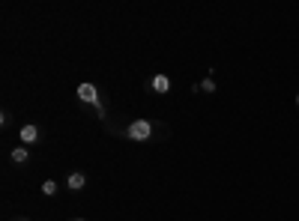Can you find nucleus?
Here are the masks:
<instances>
[{
	"instance_id": "obj_4",
	"label": "nucleus",
	"mask_w": 299,
	"mask_h": 221,
	"mask_svg": "<svg viewBox=\"0 0 299 221\" xmlns=\"http://www.w3.org/2000/svg\"><path fill=\"white\" fill-rule=\"evenodd\" d=\"M150 87H153V93L165 96V93H170V78H167L165 72H159V75L150 78Z\"/></svg>"
},
{
	"instance_id": "obj_5",
	"label": "nucleus",
	"mask_w": 299,
	"mask_h": 221,
	"mask_svg": "<svg viewBox=\"0 0 299 221\" xmlns=\"http://www.w3.org/2000/svg\"><path fill=\"white\" fill-rule=\"evenodd\" d=\"M84 186H87V176H84L81 170H72V173L66 176V189L69 191H81Z\"/></svg>"
},
{
	"instance_id": "obj_10",
	"label": "nucleus",
	"mask_w": 299,
	"mask_h": 221,
	"mask_svg": "<svg viewBox=\"0 0 299 221\" xmlns=\"http://www.w3.org/2000/svg\"><path fill=\"white\" fill-rule=\"evenodd\" d=\"M75 221H87V218H75Z\"/></svg>"
},
{
	"instance_id": "obj_3",
	"label": "nucleus",
	"mask_w": 299,
	"mask_h": 221,
	"mask_svg": "<svg viewBox=\"0 0 299 221\" xmlns=\"http://www.w3.org/2000/svg\"><path fill=\"white\" fill-rule=\"evenodd\" d=\"M78 99H81L84 105H99V90H96V84H81V87H78Z\"/></svg>"
},
{
	"instance_id": "obj_2",
	"label": "nucleus",
	"mask_w": 299,
	"mask_h": 221,
	"mask_svg": "<svg viewBox=\"0 0 299 221\" xmlns=\"http://www.w3.org/2000/svg\"><path fill=\"white\" fill-rule=\"evenodd\" d=\"M39 138H42V131H39V126H36V123H24V126H21V131H18V141H21V147L36 144Z\"/></svg>"
},
{
	"instance_id": "obj_7",
	"label": "nucleus",
	"mask_w": 299,
	"mask_h": 221,
	"mask_svg": "<svg viewBox=\"0 0 299 221\" xmlns=\"http://www.w3.org/2000/svg\"><path fill=\"white\" fill-rule=\"evenodd\" d=\"M42 194H45V197H54V194H57V183H54V180H45V183H42Z\"/></svg>"
},
{
	"instance_id": "obj_12",
	"label": "nucleus",
	"mask_w": 299,
	"mask_h": 221,
	"mask_svg": "<svg viewBox=\"0 0 299 221\" xmlns=\"http://www.w3.org/2000/svg\"><path fill=\"white\" fill-rule=\"evenodd\" d=\"M296 105H299V93H296Z\"/></svg>"
},
{
	"instance_id": "obj_6",
	"label": "nucleus",
	"mask_w": 299,
	"mask_h": 221,
	"mask_svg": "<svg viewBox=\"0 0 299 221\" xmlns=\"http://www.w3.org/2000/svg\"><path fill=\"white\" fill-rule=\"evenodd\" d=\"M9 158H12L15 164H27V161H30V150H27V147H15V150L9 153Z\"/></svg>"
},
{
	"instance_id": "obj_1",
	"label": "nucleus",
	"mask_w": 299,
	"mask_h": 221,
	"mask_svg": "<svg viewBox=\"0 0 299 221\" xmlns=\"http://www.w3.org/2000/svg\"><path fill=\"white\" fill-rule=\"evenodd\" d=\"M126 138H129V141H138V144H141V141H150V138H153V123H150V120H132V123L126 126Z\"/></svg>"
},
{
	"instance_id": "obj_11",
	"label": "nucleus",
	"mask_w": 299,
	"mask_h": 221,
	"mask_svg": "<svg viewBox=\"0 0 299 221\" xmlns=\"http://www.w3.org/2000/svg\"><path fill=\"white\" fill-rule=\"evenodd\" d=\"M18 221H30V218H18Z\"/></svg>"
},
{
	"instance_id": "obj_9",
	"label": "nucleus",
	"mask_w": 299,
	"mask_h": 221,
	"mask_svg": "<svg viewBox=\"0 0 299 221\" xmlns=\"http://www.w3.org/2000/svg\"><path fill=\"white\" fill-rule=\"evenodd\" d=\"M9 123H12V114H9V111H3V114H0V126H9Z\"/></svg>"
},
{
	"instance_id": "obj_8",
	"label": "nucleus",
	"mask_w": 299,
	"mask_h": 221,
	"mask_svg": "<svg viewBox=\"0 0 299 221\" xmlns=\"http://www.w3.org/2000/svg\"><path fill=\"white\" fill-rule=\"evenodd\" d=\"M198 87L203 90V93H216V81H212V78H206V81H200Z\"/></svg>"
}]
</instances>
